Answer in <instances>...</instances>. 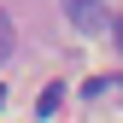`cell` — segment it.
Wrapping results in <instances>:
<instances>
[{"label": "cell", "instance_id": "6da1fadb", "mask_svg": "<svg viewBox=\"0 0 123 123\" xmlns=\"http://www.w3.org/2000/svg\"><path fill=\"white\" fill-rule=\"evenodd\" d=\"M59 6H65L70 29H82V35H94V29H105V6H100V0H59Z\"/></svg>", "mask_w": 123, "mask_h": 123}, {"label": "cell", "instance_id": "7a4b0ae2", "mask_svg": "<svg viewBox=\"0 0 123 123\" xmlns=\"http://www.w3.org/2000/svg\"><path fill=\"white\" fill-rule=\"evenodd\" d=\"M105 94H123V76H94V82H82V100H105Z\"/></svg>", "mask_w": 123, "mask_h": 123}, {"label": "cell", "instance_id": "3957f363", "mask_svg": "<svg viewBox=\"0 0 123 123\" xmlns=\"http://www.w3.org/2000/svg\"><path fill=\"white\" fill-rule=\"evenodd\" d=\"M18 53V24H12V12H0V65Z\"/></svg>", "mask_w": 123, "mask_h": 123}, {"label": "cell", "instance_id": "277c9868", "mask_svg": "<svg viewBox=\"0 0 123 123\" xmlns=\"http://www.w3.org/2000/svg\"><path fill=\"white\" fill-rule=\"evenodd\" d=\"M59 94H65V88H47V94H41V105H35V111H41V117H53V111H59Z\"/></svg>", "mask_w": 123, "mask_h": 123}, {"label": "cell", "instance_id": "5b68a950", "mask_svg": "<svg viewBox=\"0 0 123 123\" xmlns=\"http://www.w3.org/2000/svg\"><path fill=\"white\" fill-rule=\"evenodd\" d=\"M117 53H123V18H117Z\"/></svg>", "mask_w": 123, "mask_h": 123}, {"label": "cell", "instance_id": "8992f818", "mask_svg": "<svg viewBox=\"0 0 123 123\" xmlns=\"http://www.w3.org/2000/svg\"><path fill=\"white\" fill-rule=\"evenodd\" d=\"M0 105H6V88H0Z\"/></svg>", "mask_w": 123, "mask_h": 123}]
</instances>
